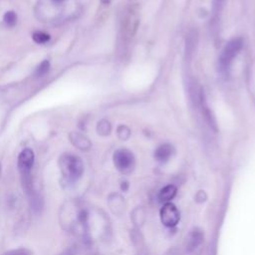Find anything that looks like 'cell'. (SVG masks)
<instances>
[{
  "mask_svg": "<svg viewBox=\"0 0 255 255\" xmlns=\"http://www.w3.org/2000/svg\"><path fill=\"white\" fill-rule=\"evenodd\" d=\"M59 167L65 183H74L84 172L82 159L72 153H63L59 158Z\"/></svg>",
  "mask_w": 255,
  "mask_h": 255,
  "instance_id": "1",
  "label": "cell"
},
{
  "mask_svg": "<svg viewBox=\"0 0 255 255\" xmlns=\"http://www.w3.org/2000/svg\"><path fill=\"white\" fill-rule=\"evenodd\" d=\"M113 160L116 168L120 172L125 174L130 173L135 165V160L132 152L126 148L116 150L113 156Z\"/></svg>",
  "mask_w": 255,
  "mask_h": 255,
  "instance_id": "2",
  "label": "cell"
},
{
  "mask_svg": "<svg viewBox=\"0 0 255 255\" xmlns=\"http://www.w3.org/2000/svg\"><path fill=\"white\" fill-rule=\"evenodd\" d=\"M242 40L240 38L232 39L228 44L224 47L222 54L220 56V64L223 68H227L232 60L237 56L239 51L242 48Z\"/></svg>",
  "mask_w": 255,
  "mask_h": 255,
  "instance_id": "3",
  "label": "cell"
},
{
  "mask_svg": "<svg viewBox=\"0 0 255 255\" xmlns=\"http://www.w3.org/2000/svg\"><path fill=\"white\" fill-rule=\"evenodd\" d=\"M160 221L166 227H173L175 226L180 218L179 211L176 206L172 203H165L159 212Z\"/></svg>",
  "mask_w": 255,
  "mask_h": 255,
  "instance_id": "4",
  "label": "cell"
},
{
  "mask_svg": "<svg viewBox=\"0 0 255 255\" xmlns=\"http://www.w3.org/2000/svg\"><path fill=\"white\" fill-rule=\"evenodd\" d=\"M35 155L31 148H24L18 156V168L20 174L31 173L34 165Z\"/></svg>",
  "mask_w": 255,
  "mask_h": 255,
  "instance_id": "5",
  "label": "cell"
},
{
  "mask_svg": "<svg viewBox=\"0 0 255 255\" xmlns=\"http://www.w3.org/2000/svg\"><path fill=\"white\" fill-rule=\"evenodd\" d=\"M204 234L199 228L192 229L185 239V249L188 253H193L196 251L203 243Z\"/></svg>",
  "mask_w": 255,
  "mask_h": 255,
  "instance_id": "6",
  "label": "cell"
},
{
  "mask_svg": "<svg viewBox=\"0 0 255 255\" xmlns=\"http://www.w3.org/2000/svg\"><path fill=\"white\" fill-rule=\"evenodd\" d=\"M69 138H70V141L72 142V144L74 146H76L77 148H79L83 151L89 150L92 146V142H91L90 138L87 137L85 134L79 132V131L70 132Z\"/></svg>",
  "mask_w": 255,
  "mask_h": 255,
  "instance_id": "7",
  "label": "cell"
},
{
  "mask_svg": "<svg viewBox=\"0 0 255 255\" xmlns=\"http://www.w3.org/2000/svg\"><path fill=\"white\" fill-rule=\"evenodd\" d=\"M172 153H173L172 145H170L168 143H164V144L159 145L156 148V150L154 152V156H155L157 161L165 162V161H167L170 158Z\"/></svg>",
  "mask_w": 255,
  "mask_h": 255,
  "instance_id": "8",
  "label": "cell"
},
{
  "mask_svg": "<svg viewBox=\"0 0 255 255\" xmlns=\"http://www.w3.org/2000/svg\"><path fill=\"white\" fill-rule=\"evenodd\" d=\"M176 191H177L176 187L174 185H172V184L164 186L163 188L160 189V191L158 193L159 201L167 203L169 200H171L175 196Z\"/></svg>",
  "mask_w": 255,
  "mask_h": 255,
  "instance_id": "9",
  "label": "cell"
},
{
  "mask_svg": "<svg viewBox=\"0 0 255 255\" xmlns=\"http://www.w3.org/2000/svg\"><path fill=\"white\" fill-rule=\"evenodd\" d=\"M203 100H204V99H203ZM203 100H202V102H201L200 105L202 106V114H203V117H204V119H205V122L207 123V125H208L213 130L216 131L217 127H216L215 119H214V117H213V115H212L210 109L206 106V104H205V102H204Z\"/></svg>",
  "mask_w": 255,
  "mask_h": 255,
  "instance_id": "10",
  "label": "cell"
},
{
  "mask_svg": "<svg viewBox=\"0 0 255 255\" xmlns=\"http://www.w3.org/2000/svg\"><path fill=\"white\" fill-rule=\"evenodd\" d=\"M112 130V126L110 124L109 121L107 120H101L98 125H97V132L102 135V136H106L108 134H110Z\"/></svg>",
  "mask_w": 255,
  "mask_h": 255,
  "instance_id": "11",
  "label": "cell"
},
{
  "mask_svg": "<svg viewBox=\"0 0 255 255\" xmlns=\"http://www.w3.org/2000/svg\"><path fill=\"white\" fill-rule=\"evenodd\" d=\"M3 20L5 22V24L9 27H13L16 25L17 23V15L14 11H7L5 14H4V17H3Z\"/></svg>",
  "mask_w": 255,
  "mask_h": 255,
  "instance_id": "12",
  "label": "cell"
},
{
  "mask_svg": "<svg viewBox=\"0 0 255 255\" xmlns=\"http://www.w3.org/2000/svg\"><path fill=\"white\" fill-rule=\"evenodd\" d=\"M33 40L38 44H44L47 43L50 40V35L44 32H35L32 36Z\"/></svg>",
  "mask_w": 255,
  "mask_h": 255,
  "instance_id": "13",
  "label": "cell"
},
{
  "mask_svg": "<svg viewBox=\"0 0 255 255\" xmlns=\"http://www.w3.org/2000/svg\"><path fill=\"white\" fill-rule=\"evenodd\" d=\"M49 69H50V63L48 60H45L38 66L35 74L37 77H43L44 75H46L49 72Z\"/></svg>",
  "mask_w": 255,
  "mask_h": 255,
  "instance_id": "14",
  "label": "cell"
},
{
  "mask_svg": "<svg viewBox=\"0 0 255 255\" xmlns=\"http://www.w3.org/2000/svg\"><path fill=\"white\" fill-rule=\"evenodd\" d=\"M117 134H118L119 138H121L123 140H126V139H128L130 136V130H129V128L127 126L121 125V126L118 127Z\"/></svg>",
  "mask_w": 255,
  "mask_h": 255,
  "instance_id": "15",
  "label": "cell"
},
{
  "mask_svg": "<svg viewBox=\"0 0 255 255\" xmlns=\"http://www.w3.org/2000/svg\"><path fill=\"white\" fill-rule=\"evenodd\" d=\"M194 34L193 35H189L188 36V38L186 39V55L187 56H189L192 52H193V50H194V44H195V39H194Z\"/></svg>",
  "mask_w": 255,
  "mask_h": 255,
  "instance_id": "16",
  "label": "cell"
},
{
  "mask_svg": "<svg viewBox=\"0 0 255 255\" xmlns=\"http://www.w3.org/2000/svg\"><path fill=\"white\" fill-rule=\"evenodd\" d=\"M4 255H33L29 249L26 248H18L14 250H10L6 252Z\"/></svg>",
  "mask_w": 255,
  "mask_h": 255,
  "instance_id": "17",
  "label": "cell"
},
{
  "mask_svg": "<svg viewBox=\"0 0 255 255\" xmlns=\"http://www.w3.org/2000/svg\"><path fill=\"white\" fill-rule=\"evenodd\" d=\"M111 1H112V0H101V2H102L103 4H110Z\"/></svg>",
  "mask_w": 255,
  "mask_h": 255,
  "instance_id": "18",
  "label": "cell"
},
{
  "mask_svg": "<svg viewBox=\"0 0 255 255\" xmlns=\"http://www.w3.org/2000/svg\"><path fill=\"white\" fill-rule=\"evenodd\" d=\"M54 2H61V1H63V0H53Z\"/></svg>",
  "mask_w": 255,
  "mask_h": 255,
  "instance_id": "19",
  "label": "cell"
},
{
  "mask_svg": "<svg viewBox=\"0 0 255 255\" xmlns=\"http://www.w3.org/2000/svg\"><path fill=\"white\" fill-rule=\"evenodd\" d=\"M218 1H221V0H218Z\"/></svg>",
  "mask_w": 255,
  "mask_h": 255,
  "instance_id": "20",
  "label": "cell"
}]
</instances>
